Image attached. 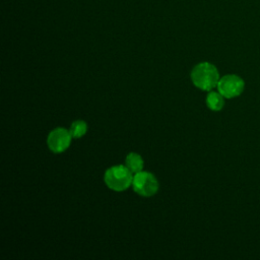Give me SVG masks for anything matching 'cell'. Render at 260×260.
Wrapping results in <instances>:
<instances>
[{
  "label": "cell",
  "mask_w": 260,
  "mask_h": 260,
  "mask_svg": "<svg viewBox=\"0 0 260 260\" xmlns=\"http://www.w3.org/2000/svg\"><path fill=\"white\" fill-rule=\"evenodd\" d=\"M73 138H79L83 136L87 131V124L82 120L74 121L69 129Z\"/></svg>",
  "instance_id": "cell-8"
},
{
  "label": "cell",
  "mask_w": 260,
  "mask_h": 260,
  "mask_svg": "<svg viewBox=\"0 0 260 260\" xmlns=\"http://www.w3.org/2000/svg\"><path fill=\"white\" fill-rule=\"evenodd\" d=\"M245 87L244 80L236 74H228L219 78L217 83L218 91L226 99H233L240 95Z\"/></svg>",
  "instance_id": "cell-4"
},
{
  "label": "cell",
  "mask_w": 260,
  "mask_h": 260,
  "mask_svg": "<svg viewBox=\"0 0 260 260\" xmlns=\"http://www.w3.org/2000/svg\"><path fill=\"white\" fill-rule=\"evenodd\" d=\"M206 105L212 111H220L223 108V95L218 91H210L206 96Z\"/></svg>",
  "instance_id": "cell-7"
},
{
  "label": "cell",
  "mask_w": 260,
  "mask_h": 260,
  "mask_svg": "<svg viewBox=\"0 0 260 260\" xmlns=\"http://www.w3.org/2000/svg\"><path fill=\"white\" fill-rule=\"evenodd\" d=\"M126 162V167L133 173H139L142 171L143 169V159L142 157L136 153V152H130L128 153V155L126 156L125 159Z\"/></svg>",
  "instance_id": "cell-6"
},
{
  "label": "cell",
  "mask_w": 260,
  "mask_h": 260,
  "mask_svg": "<svg viewBox=\"0 0 260 260\" xmlns=\"http://www.w3.org/2000/svg\"><path fill=\"white\" fill-rule=\"evenodd\" d=\"M191 79L196 87L209 91L217 86L219 73L213 64L209 62H202L192 69Z\"/></svg>",
  "instance_id": "cell-1"
},
{
  "label": "cell",
  "mask_w": 260,
  "mask_h": 260,
  "mask_svg": "<svg viewBox=\"0 0 260 260\" xmlns=\"http://www.w3.org/2000/svg\"><path fill=\"white\" fill-rule=\"evenodd\" d=\"M72 138L73 137L69 130H66L62 127H58L49 133L47 143L49 148L53 152L60 153L65 151L69 147Z\"/></svg>",
  "instance_id": "cell-5"
},
{
  "label": "cell",
  "mask_w": 260,
  "mask_h": 260,
  "mask_svg": "<svg viewBox=\"0 0 260 260\" xmlns=\"http://www.w3.org/2000/svg\"><path fill=\"white\" fill-rule=\"evenodd\" d=\"M106 185L114 191H124L133 181L132 172L125 166L118 165L109 168L104 176Z\"/></svg>",
  "instance_id": "cell-2"
},
{
  "label": "cell",
  "mask_w": 260,
  "mask_h": 260,
  "mask_svg": "<svg viewBox=\"0 0 260 260\" xmlns=\"http://www.w3.org/2000/svg\"><path fill=\"white\" fill-rule=\"evenodd\" d=\"M132 186L134 191L143 197H150L158 190V182L156 178L151 173L143 171L134 175Z\"/></svg>",
  "instance_id": "cell-3"
}]
</instances>
